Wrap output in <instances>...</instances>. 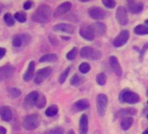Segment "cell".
Here are the masks:
<instances>
[{"mask_svg":"<svg viewBox=\"0 0 148 134\" xmlns=\"http://www.w3.org/2000/svg\"><path fill=\"white\" fill-rule=\"evenodd\" d=\"M51 18V11L50 6L46 5H40L34 12L32 15V19L33 21L37 23H47Z\"/></svg>","mask_w":148,"mask_h":134,"instance_id":"6da1fadb","label":"cell"},{"mask_svg":"<svg viewBox=\"0 0 148 134\" xmlns=\"http://www.w3.org/2000/svg\"><path fill=\"white\" fill-rule=\"evenodd\" d=\"M80 56L82 58H86L90 60H98L101 58L102 53L99 50H96L89 46H86L80 50Z\"/></svg>","mask_w":148,"mask_h":134,"instance_id":"7a4b0ae2","label":"cell"},{"mask_svg":"<svg viewBox=\"0 0 148 134\" xmlns=\"http://www.w3.org/2000/svg\"><path fill=\"white\" fill-rule=\"evenodd\" d=\"M40 124V118L37 114H31L25 118L23 121V127L27 131H32L38 127Z\"/></svg>","mask_w":148,"mask_h":134,"instance_id":"3957f363","label":"cell"},{"mask_svg":"<svg viewBox=\"0 0 148 134\" xmlns=\"http://www.w3.org/2000/svg\"><path fill=\"white\" fill-rule=\"evenodd\" d=\"M119 100L124 103L136 104L139 101V96L129 89H125L119 94Z\"/></svg>","mask_w":148,"mask_h":134,"instance_id":"277c9868","label":"cell"},{"mask_svg":"<svg viewBox=\"0 0 148 134\" xmlns=\"http://www.w3.org/2000/svg\"><path fill=\"white\" fill-rule=\"evenodd\" d=\"M108 104V98L107 96L105 94H99L97 97V110H98V114L100 117H104L106 107Z\"/></svg>","mask_w":148,"mask_h":134,"instance_id":"5b68a950","label":"cell"},{"mask_svg":"<svg viewBox=\"0 0 148 134\" xmlns=\"http://www.w3.org/2000/svg\"><path fill=\"white\" fill-rule=\"evenodd\" d=\"M130 37V33L127 30H123L122 31H120V33L114 38L112 44L114 47H121L123 45H125Z\"/></svg>","mask_w":148,"mask_h":134,"instance_id":"8992f818","label":"cell"},{"mask_svg":"<svg viewBox=\"0 0 148 134\" xmlns=\"http://www.w3.org/2000/svg\"><path fill=\"white\" fill-rule=\"evenodd\" d=\"M116 19L118 21V23L121 25H125L128 23V15H127V12L126 9L124 6H119L118 7L117 11H116Z\"/></svg>","mask_w":148,"mask_h":134,"instance_id":"52a82bcc","label":"cell"},{"mask_svg":"<svg viewBox=\"0 0 148 134\" xmlns=\"http://www.w3.org/2000/svg\"><path fill=\"white\" fill-rule=\"evenodd\" d=\"M51 73V68L50 67H45V68H43L41 70H39L35 76L34 79V82L38 85L41 84L42 82H44Z\"/></svg>","mask_w":148,"mask_h":134,"instance_id":"ba28073f","label":"cell"},{"mask_svg":"<svg viewBox=\"0 0 148 134\" xmlns=\"http://www.w3.org/2000/svg\"><path fill=\"white\" fill-rule=\"evenodd\" d=\"M15 72V68L12 65H6L0 67V81H4L10 79Z\"/></svg>","mask_w":148,"mask_h":134,"instance_id":"9c48e42d","label":"cell"},{"mask_svg":"<svg viewBox=\"0 0 148 134\" xmlns=\"http://www.w3.org/2000/svg\"><path fill=\"white\" fill-rule=\"evenodd\" d=\"M38 95H39V93L38 92H32L29 93L25 97V98L24 100V105H25V107L27 108V109H31L34 105H36V103H37Z\"/></svg>","mask_w":148,"mask_h":134,"instance_id":"30bf717a","label":"cell"},{"mask_svg":"<svg viewBox=\"0 0 148 134\" xmlns=\"http://www.w3.org/2000/svg\"><path fill=\"white\" fill-rule=\"evenodd\" d=\"M88 13H89V16L95 19V20H102L106 18V12L103 9L99 8V7H97V6H93L92 8L89 9L88 11Z\"/></svg>","mask_w":148,"mask_h":134,"instance_id":"8fae6325","label":"cell"},{"mask_svg":"<svg viewBox=\"0 0 148 134\" xmlns=\"http://www.w3.org/2000/svg\"><path fill=\"white\" fill-rule=\"evenodd\" d=\"M52 30L54 31H61L68 34H73L75 32V26L70 24H58L54 25Z\"/></svg>","mask_w":148,"mask_h":134,"instance_id":"7c38bea8","label":"cell"},{"mask_svg":"<svg viewBox=\"0 0 148 134\" xmlns=\"http://www.w3.org/2000/svg\"><path fill=\"white\" fill-rule=\"evenodd\" d=\"M79 34L83 38H85V39H86L88 41H92L95 38L94 32H93V31H92V29L91 28L90 25H83V26H81L80 29H79Z\"/></svg>","mask_w":148,"mask_h":134,"instance_id":"4fadbf2b","label":"cell"},{"mask_svg":"<svg viewBox=\"0 0 148 134\" xmlns=\"http://www.w3.org/2000/svg\"><path fill=\"white\" fill-rule=\"evenodd\" d=\"M109 64H110V66H111V68L112 69L113 72L120 77L122 75V69H121V66L119 64V62L118 60V58L115 57V56H111L109 57Z\"/></svg>","mask_w":148,"mask_h":134,"instance_id":"5bb4252c","label":"cell"},{"mask_svg":"<svg viewBox=\"0 0 148 134\" xmlns=\"http://www.w3.org/2000/svg\"><path fill=\"white\" fill-rule=\"evenodd\" d=\"M71 9V4L70 2H64L60 5L58 6L54 12V17H60L66 12H68Z\"/></svg>","mask_w":148,"mask_h":134,"instance_id":"9a60e30c","label":"cell"},{"mask_svg":"<svg viewBox=\"0 0 148 134\" xmlns=\"http://www.w3.org/2000/svg\"><path fill=\"white\" fill-rule=\"evenodd\" d=\"M95 36H102L106 31V25L101 22H95L90 25Z\"/></svg>","mask_w":148,"mask_h":134,"instance_id":"2e32d148","label":"cell"},{"mask_svg":"<svg viewBox=\"0 0 148 134\" xmlns=\"http://www.w3.org/2000/svg\"><path fill=\"white\" fill-rule=\"evenodd\" d=\"M143 8H144V4L142 2H137V1L128 2V9L133 14H138L141 12Z\"/></svg>","mask_w":148,"mask_h":134,"instance_id":"e0dca14e","label":"cell"},{"mask_svg":"<svg viewBox=\"0 0 148 134\" xmlns=\"http://www.w3.org/2000/svg\"><path fill=\"white\" fill-rule=\"evenodd\" d=\"M88 132V117L83 114L79 120V134H87Z\"/></svg>","mask_w":148,"mask_h":134,"instance_id":"ac0fdd59","label":"cell"},{"mask_svg":"<svg viewBox=\"0 0 148 134\" xmlns=\"http://www.w3.org/2000/svg\"><path fill=\"white\" fill-rule=\"evenodd\" d=\"M0 116L1 118L5 121H10L12 118V111L7 106L0 107Z\"/></svg>","mask_w":148,"mask_h":134,"instance_id":"d6986e66","label":"cell"},{"mask_svg":"<svg viewBox=\"0 0 148 134\" xmlns=\"http://www.w3.org/2000/svg\"><path fill=\"white\" fill-rule=\"evenodd\" d=\"M34 70H35V62L34 61H31L29 65H28V68H27V71L25 73L24 75V80L28 82L30 81L33 75H34Z\"/></svg>","mask_w":148,"mask_h":134,"instance_id":"ffe728a7","label":"cell"},{"mask_svg":"<svg viewBox=\"0 0 148 134\" xmlns=\"http://www.w3.org/2000/svg\"><path fill=\"white\" fill-rule=\"evenodd\" d=\"M135 114H137V110L135 108H132V107L124 108V109H121L118 111V115L119 117H123V118L131 117V116L135 115Z\"/></svg>","mask_w":148,"mask_h":134,"instance_id":"44dd1931","label":"cell"},{"mask_svg":"<svg viewBox=\"0 0 148 134\" xmlns=\"http://www.w3.org/2000/svg\"><path fill=\"white\" fill-rule=\"evenodd\" d=\"M133 123V118L132 117H125V118H123L121 122H120V127L122 130L124 131H126L128 129L131 128L132 124Z\"/></svg>","mask_w":148,"mask_h":134,"instance_id":"7402d4cb","label":"cell"},{"mask_svg":"<svg viewBox=\"0 0 148 134\" xmlns=\"http://www.w3.org/2000/svg\"><path fill=\"white\" fill-rule=\"evenodd\" d=\"M89 105H90V104L87 99H80L74 105V106H75V108L78 111H84V110L87 109L89 107Z\"/></svg>","mask_w":148,"mask_h":134,"instance_id":"603a6c76","label":"cell"},{"mask_svg":"<svg viewBox=\"0 0 148 134\" xmlns=\"http://www.w3.org/2000/svg\"><path fill=\"white\" fill-rule=\"evenodd\" d=\"M84 81V78L78 75V74H75V75H73V77L71 79V85H73V86H79Z\"/></svg>","mask_w":148,"mask_h":134,"instance_id":"cb8c5ba5","label":"cell"},{"mask_svg":"<svg viewBox=\"0 0 148 134\" xmlns=\"http://www.w3.org/2000/svg\"><path fill=\"white\" fill-rule=\"evenodd\" d=\"M58 57L56 54H46L42 56L39 58V62L40 63H44V62H55L57 61Z\"/></svg>","mask_w":148,"mask_h":134,"instance_id":"d4e9b609","label":"cell"},{"mask_svg":"<svg viewBox=\"0 0 148 134\" xmlns=\"http://www.w3.org/2000/svg\"><path fill=\"white\" fill-rule=\"evenodd\" d=\"M134 32L137 35H147L148 34V27L143 25H137L134 28Z\"/></svg>","mask_w":148,"mask_h":134,"instance_id":"484cf974","label":"cell"},{"mask_svg":"<svg viewBox=\"0 0 148 134\" xmlns=\"http://www.w3.org/2000/svg\"><path fill=\"white\" fill-rule=\"evenodd\" d=\"M58 107L56 105H52L47 108V110L45 111V115L47 117H53L58 113Z\"/></svg>","mask_w":148,"mask_h":134,"instance_id":"4316f807","label":"cell"},{"mask_svg":"<svg viewBox=\"0 0 148 134\" xmlns=\"http://www.w3.org/2000/svg\"><path fill=\"white\" fill-rule=\"evenodd\" d=\"M45 105H46V98H45V97L43 94H40L39 93L38 98V100H37V103H36V106L38 109H41V108L45 107Z\"/></svg>","mask_w":148,"mask_h":134,"instance_id":"83f0119b","label":"cell"},{"mask_svg":"<svg viewBox=\"0 0 148 134\" xmlns=\"http://www.w3.org/2000/svg\"><path fill=\"white\" fill-rule=\"evenodd\" d=\"M12 44L15 47H20L22 44H24L22 35H16L12 39Z\"/></svg>","mask_w":148,"mask_h":134,"instance_id":"f1b7e54d","label":"cell"},{"mask_svg":"<svg viewBox=\"0 0 148 134\" xmlns=\"http://www.w3.org/2000/svg\"><path fill=\"white\" fill-rule=\"evenodd\" d=\"M79 70L81 73L83 74H86V73H88L91 70V66L88 63H82L79 67Z\"/></svg>","mask_w":148,"mask_h":134,"instance_id":"f546056e","label":"cell"},{"mask_svg":"<svg viewBox=\"0 0 148 134\" xmlns=\"http://www.w3.org/2000/svg\"><path fill=\"white\" fill-rule=\"evenodd\" d=\"M96 82L98 83L99 85H104L106 82V77L104 73H99L97 75L96 78Z\"/></svg>","mask_w":148,"mask_h":134,"instance_id":"4dcf8cb0","label":"cell"},{"mask_svg":"<svg viewBox=\"0 0 148 134\" xmlns=\"http://www.w3.org/2000/svg\"><path fill=\"white\" fill-rule=\"evenodd\" d=\"M15 18L18 21V22H20V23H24V22H25L26 21V14L25 13V12H17L16 14H15Z\"/></svg>","mask_w":148,"mask_h":134,"instance_id":"1f68e13d","label":"cell"},{"mask_svg":"<svg viewBox=\"0 0 148 134\" xmlns=\"http://www.w3.org/2000/svg\"><path fill=\"white\" fill-rule=\"evenodd\" d=\"M69 72H70V67H67V68L61 73V75L59 77V79H58V81H59L60 84H64V81L66 80V79L68 77Z\"/></svg>","mask_w":148,"mask_h":134,"instance_id":"d6a6232c","label":"cell"},{"mask_svg":"<svg viewBox=\"0 0 148 134\" xmlns=\"http://www.w3.org/2000/svg\"><path fill=\"white\" fill-rule=\"evenodd\" d=\"M4 20H5V22L6 23V25H10V26H11V25H13L14 23H15L14 18L12 16L11 13H6V14L5 15V17H4Z\"/></svg>","mask_w":148,"mask_h":134,"instance_id":"836d02e7","label":"cell"},{"mask_svg":"<svg viewBox=\"0 0 148 134\" xmlns=\"http://www.w3.org/2000/svg\"><path fill=\"white\" fill-rule=\"evenodd\" d=\"M77 52H78V50L76 47H74L73 49H71L67 54H66V58L68 60H73L74 58L76 57L77 56Z\"/></svg>","mask_w":148,"mask_h":134,"instance_id":"e575fe53","label":"cell"},{"mask_svg":"<svg viewBox=\"0 0 148 134\" xmlns=\"http://www.w3.org/2000/svg\"><path fill=\"white\" fill-rule=\"evenodd\" d=\"M102 3L106 7H107L109 9L114 8L116 5V2L114 1V0H103Z\"/></svg>","mask_w":148,"mask_h":134,"instance_id":"d590c367","label":"cell"},{"mask_svg":"<svg viewBox=\"0 0 148 134\" xmlns=\"http://www.w3.org/2000/svg\"><path fill=\"white\" fill-rule=\"evenodd\" d=\"M10 94H11L12 97H13V98H18V96L21 95V92H20V90H18V89H17V88H12V89L10 90Z\"/></svg>","mask_w":148,"mask_h":134,"instance_id":"8d00e7d4","label":"cell"},{"mask_svg":"<svg viewBox=\"0 0 148 134\" xmlns=\"http://www.w3.org/2000/svg\"><path fill=\"white\" fill-rule=\"evenodd\" d=\"M50 134H64V129L62 127H56L50 131Z\"/></svg>","mask_w":148,"mask_h":134,"instance_id":"74e56055","label":"cell"},{"mask_svg":"<svg viewBox=\"0 0 148 134\" xmlns=\"http://www.w3.org/2000/svg\"><path fill=\"white\" fill-rule=\"evenodd\" d=\"M147 49H148V44H145V45H144V47L142 48V50L140 51V57H139V59H140V60H142V59H143V57H144V55H145V52L147 51Z\"/></svg>","mask_w":148,"mask_h":134,"instance_id":"f35d334b","label":"cell"},{"mask_svg":"<svg viewBox=\"0 0 148 134\" xmlns=\"http://www.w3.org/2000/svg\"><path fill=\"white\" fill-rule=\"evenodd\" d=\"M49 40H50V42L52 44H58V39L55 38V36L54 35H52V34H51L50 36H49Z\"/></svg>","mask_w":148,"mask_h":134,"instance_id":"ab89813d","label":"cell"},{"mask_svg":"<svg viewBox=\"0 0 148 134\" xmlns=\"http://www.w3.org/2000/svg\"><path fill=\"white\" fill-rule=\"evenodd\" d=\"M32 5H33V3H32V1H26V2L24 4V9H25V10H29Z\"/></svg>","mask_w":148,"mask_h":134,"instance_id":"60d3db41","label":"cell"},{"mask_svg":"<svg viewBox=\"0 0 148 134\" xmlns=\"http://www.w3.org/2000/svg\"><path fill=\"white\" fill-rule=\"evenodd\" d=\"M6 53V50L2 48V47H0V59H1Z\"/></svg>","mask_w":148,"mask_h":134,"instance_id":"b9f144b4","label":"cell"},{"mask_svg":"<svg viewBox=\"0 0 148 134\" xmlns=\"http://www.w3.org/2000/svg\"><path fill=\"white\" fill-rule=\"evenodd\" d=\"M0 134H6V129L0 126Z\"/></svg>","mask_w":148,"mask_h":134,"instance_id":"7bdbcfd3","label":"cell"},{"mask_svg":"<svg viewBox=\"0 0 148 134\" xmlns=\"http://www.w3.org/2000/svg\"><path fill=\"white\" fill-rule=\"evenodd\" d=\"M144 112H145V116H146V118H147V119H148V106L145 109Z\"/></svg>","mask_w":148,"mask_h":134,"instance_id":"ee69618b","label":"cell"},{"mask_svg":"<svg viewBox=\"0 0 148 134\" xmlns=\"http://www.w3.org/2000/svg\"><path fill=\"white\" fill-rule=\"evenodd\" d=\"M68 134H75V132H74V131H73V130H70V131H69V132H68Z\"/></svg>","mask_w":148,"mask_h":134,"instance_id":"f6af8a7d","label":"cell"},{"mask_svg":"<svg viewBox=\"0 0 148 134\" xmlns=\"http://www.w3.org/2000/svg\"><path fill=\"white\" fill-rule=\"evenodd\" d=\"M2 9H3V5H2V4H0V13L2 12Z\"/></svg>","mask_w":148,"mask_h":134,"instance_id":"bcb514c9","label":"cell"},{"mask_svg":"<svg viewBox=\"0 0 148 134\" xmlns=\"http://www.w3.org/2000/svg\"><path fill=\"white\" fill-rule=\"evenodd\" d=\"M145 26L148 27V19H146V20L145 21Z\"/></svg>","mask_w":148,"mask_h":134,"instance_id":"7dc6e473","label":"cell"},{"mask_svg":"<svg viewBox=\"0 0 148 134\" xmlns=\"http://www.w3.org/2000/svg\"><path fill=\"white\" fill-rule=\"evenodd\" d=\"M143 134H148V128H147V129L143 132Z\"/></svg>","mask_w":148,"mask_h":134,"instance_id":"c3c4849f","label":"cell"},{"mask_svg":"<svg viewBox=\"0 0 148 134\" xmlns=\"http://www.w3.org/2000/svg\"><path fill=\"white\" fill-rule=\"evenodd\" d=\"M146 95L148 96V91H147V92H146Z\"/></svg>","mask_w":148,"mask_h":134,"instance_id":"681fc988","label":"cell"}]
</instances>
